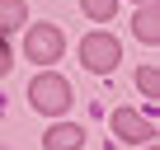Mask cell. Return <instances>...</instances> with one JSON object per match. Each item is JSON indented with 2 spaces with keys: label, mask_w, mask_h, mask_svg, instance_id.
<instances>
[{
  "label": "cell",
  "mask_w": 160,
  "mask_h": 150,
  "mask_svg": "<svg viewBox=\"0 0 160 150\" xmlns=\"http://www.w3.org/2000/svg\"><path fill=\"white\" fill-rule=\"evenodd\" d=\"M24 52H28V61H57L61 56V33L52 28V24H38V28H28V42H24Z\"/></svg>",
  "instance_id": "277c9868"
},
{
  "label": "cell",
  "mask_w": 160,
  "mask_h": 150,
  "mask_svg": "<svg viewBox=\"0 0 160 150\" xmlns=\"http://www.w3.org/2000/svg\"><path fill=\"white\" fill-rule=\"evenodd\" d=\"M137 89H141L146 99H160V75H155V66H141V70H137Z\"/></svg>",
  "instance_id": "9c48e42d"
},
{
  "label": "cell",
  "mask_w": 160,
  "mask_h": 150,
  "mask_svg": "<svg viewBox=\"0 0 160 150\" xmlns=\"http://www.w3.org/2000/svg\"><path fill=\"white\" fill-rule=\"evenodd\" d=\"M80 141H85V131H80L75 122H57L47 131V150H80Z\"/></svg>",
  "instance_id": "8992f818"
},
{
  "label": "cell",
  "mask_w": 160,
  "mask_h": 150,
  "mask_svg": "<svg viewBox=\"0 0 160 150\" xmlns=\"http://www.w3.org/2000/svg\"><path fill=\"white\" fill-rule=\"evenodd\" d=\"M80 61H85L94 75H104V70H113L122 61V42L113 33H90L85 42H80Z\"/></svg>",
  "instance_id": "7a4b0ae2"
},
{
  "label": "cell",
  "mask_w": 160,
  "mask_h": 150,
  "mask_svg": "<svg viewBox=\"0 0 160 150\" xmlns=\"http://www.w3.org/2000/svg\"><path fill=\"white\" fill-rule=\"evenodd\" d=\"M132 28H137V38H141V42H155V38H160V5L141 0V10H137Z\"/></svg>",
  "instance_id": "5b68a950"
},
{
  "label": "cell",
  "mask_w": 160,
  "mask_h": 150,
  "mask_svg": "<svg viewBox=\"0 0 160 150\" xmlns=\"http://www.w3.org/2000/svg\"><path fill=\"white\" fill-rule=\"evenodd\" d=\"M108 127H113L118 141H132V145H146V141L155 136V127H151L141 113H132V108H118V113L108 117Z\"/></svg>",
  "instance_id": "3957f363"
},
{
  "label": "cell",
  "mask_w": 160,
  "mask_h": 150,
  "mask_svg": "<svg viewBox=\"0 0 160 150\" xmlns=\"http://www.w3.org/2000/svg\"><path fill=\"white\" fill-rule=\"evenodd\" d=\"M24 19H28L24 0H0V38L14 33V28H24Z\"/></svg>",
  "instance_id": "52a82bcc"
},
{
  "label": "cell",
  "mask_w": 160,
  "mask_h": 150,
  "mask_svg": "<svg viewBox=\"0 0 160 150\" xmlns=\"http://www.w3.org/2000/svg\"><path fill=\"white\" fill-rule=\"evenodd\" d=\"M28 99H33V108H38V113H47V117H57V113H66V108H71V85L61 80V75H52V70H42L38 80L28 85Z\"/></svg>",
  "instance_id": "6da1fadb"
},
{
  "label": "cell",
  "mask_w": 160,
  "mask_h": 150,
  "mask_svg": "<svg viewBox=\"0 0 160 150\" xmlns=\"http://www.w3.org/2000/svg\"><path fill=\"white\" fill-rule=\"evenodd\" d=\"M10 66H14V52H10V42H5V38H0V75H5Z\"/></svg>",
  "instance_id": "30bf717a"
},
{
  "label": "cell",
  "mask_w": 160,
  "mask_h": 150,
  "mask_svg": "<svg viewBox=\"0 0 160 150\" xmlns=\"http://www.w3.org/2000/svg\"><path fill=\"white\" fill-rule=\"evenodd\" d=\"M80 10H85L94 24H108V19L118 14V0H80Z\"/></svg>",
  "instance_id": "ba28073f"
}]
</instances>
